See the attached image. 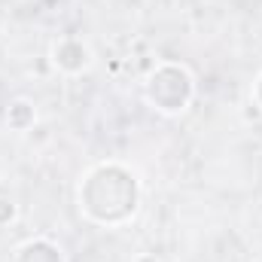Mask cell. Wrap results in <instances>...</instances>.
Returning a JSON list of instances; mask_svg holds the SVG:
<instances>
[{"instance_id": "1", "label": "cell", "mask_w": 262, "mask_h": 262, "mask_svg": "<svg viewBox=\"0 0 262 262\" xmlns=\"http://www.w3.org/2000/svg\"><path fill=\"white\" fill-rule=\"evenodd\" d=\"M76 201L85 220L98 226H122L140 207L137 174L122 162H101L79 180Z\"/></svg>"}, {"instance_id": "2", "label": "cell", "mask_w": 262, "mask_h": 262, "mask_svg": "<svg viewBox=\"0 0 262 262\" xmlns=\"http://www.w3.org/2000/svg\"><path fill=\"white\" fill-rule=\"evenodd\" d=\"M143 92H146V101L152 104V110H159L165 116H180L195 98V79L183 64L165 61L149 73Z\"/></svg>"}, {"instance_id": "3", "label": "cell", "mask_w": 262, "mask_h": 262, "mask_svg": "<svg viewBox=\"0 0 262 262\" xmlns=\"http://www.w3.org/2000/svg\"><path fill=\"white\" fill-rule=\"evenodd\" d=\"M49 58H52V64L58 67L61 73L79 76L82 70L92 67V49H89V43L79 40V37H61V40L52 43Z\"/></svg>"}, {"instance_id": "4", "label": "cell", "mask_w": 262, "mask_h": 262, "mask_svg": "<svg viewBox=\"0 0 262 262\" xmlns=\"http://www.w3.org/2000/svg\"><path fill=\"white\" fill-rule=\"evenodd\" d=\"M12 262H64V253L49 238H28L25 244H18Z\"/></svg>"}, {"instance_id": "5", "label": "cell", "mask_w": 262, "mask_h": 262, "mask_svg": "<svg viewBox=\"0 0 262 262\" xmlns=\"http://www.w3.org/2000/svg\"><path fill=\"white\" fill-rule=\"evenodd\" d=\"M37 122V110L28 98H15L9 107H6V125L12 131H31Z\"/></svg>"}, {"instance_id": "6", "label": "cell", "mask_w": 262, "mask_h": 262, "mask_svg": "<svg viewBox=\"0 0 262 262\" xmlns=\"http://www.w3.org/2000/svg\"><path fill=\"white\" fill-rule=\"evenodd\" d=\"M15 216H18L15 201H12V198H6V195H0V226H9Z\"/></svg>"}, {"instance_id": "7", "label": "cell", "mask_w": 262, "mask_h": 262, "mask_svg": "<svg viewBox=\"0 0 262 262\" xmlns=\"http://www.w3.org/2000/svg\"><path fill=\"white\" fill-rule=\"evenodd\" d=\"M253 104L262 110V73L256 76V82H253Z\"/></svg>"}, {"instance_id": "8", "label": "cell", "mask_w": 262, "mask_h": 262, "mask_svg": "<svg viewBox=\"0 0 262 262\" xmlns=\"http://www.w3.org/2000/svg\"><path fill=\"white\" fill-rule=\"evenodd\" d=\"M134 262H162V259H156L152 253H140V256H137V259H134Z\"/></svg>"}, {"instance_id": "9", "label": "cell", "mask_w": 262, "mask_h": 262, "mask_svg": "<svg viewBox=\"0 0 262 262\" xmlns=\"http://www.w3.org/2000/svg\"><path fill=\"white\" fill-rule=\"evenodd\" d=\"M0 37H3V21H0Z\"/></svg>"}]
</instances>
